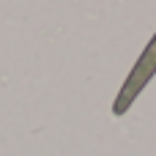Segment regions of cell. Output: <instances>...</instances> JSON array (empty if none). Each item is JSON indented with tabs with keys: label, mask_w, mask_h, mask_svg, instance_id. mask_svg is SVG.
I'll return each instance as SVG.
<instances>
[{
	"label": "cell",
	"mask_w": 156,
	"mask_h": 156,
	"mask_svg": "<svg viewBox=\"0 0 156 156\" xmlns=\"http://www.w3.org/2000/svg\"><path fill=\"white\" fill-rule=\"evenodd\" d=\"M156 71V38L151 41V47L145 49V55L137 60V66L132 69V74H129V82L123 85V90H121V96H118V104H115V112H123L129 104H132V99L143 90V85L151 80V74Z\"/></svg>",
	"instance_id": "cell-1"
}]
</instances>
